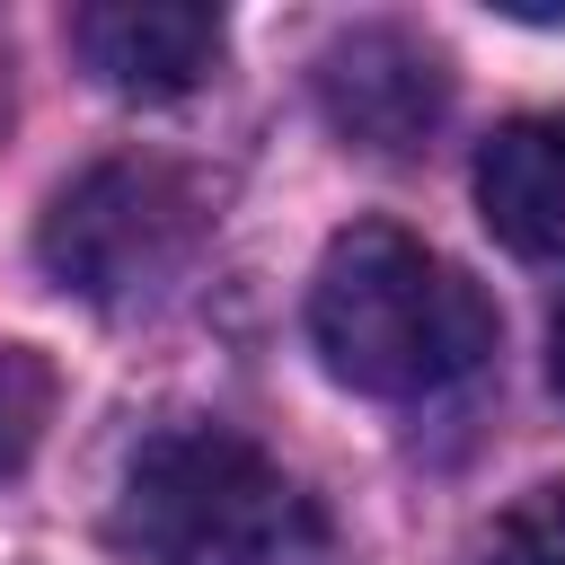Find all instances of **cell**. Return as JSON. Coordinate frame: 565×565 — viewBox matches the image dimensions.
Returning a JSON list of instances; mask_svg holds the SVG:
<instances>
[{"mask_svg":"<svg viewBox=\"0 0 565 565\" xmlns=\"http://www.w3.org/2000/svg\"><path fill=\"white\" fill-rule=\"evenodd\" d=\"M494 300L388 221L327 238L309 282V344L362 397H433L494 353Z\"/></svg>","mask_w":565,"mask_h":565,"instance_id":"1","label":"cell"},{"mask_svg":"<svg viewBox=\"0 0 565 565\" xmlns=\"http://www.w3.org/2000/svg\"><path fill=\"white\" fill-rule=\"evenodd\" d=\"M115 547L141 565H318V503L230 424H159L115 494Z\"/></svg>","mask_w":565,"mask_h":565,"instance_id":"2","label":"cell"},{"mask_svg":"<svg viewBox=\"0 0 565 565\" xmlns=\"http://www.w3.org/2000/svg\"><path fill=\"white\" fill-rule=\"evenodd\" d=\"M212 212L194 194L185 168L168 159H97L88 177H71L35 230V256L62 291L97 300V309H132L150 291H168L194 247H203Z\"/></svg>","mask_w":565,"mask_h":565,"instance_id":"3","label":"cell"},{"mask_svg":"<svg viewBox=\"0 0 565 565\" xmlns=\"http://www.w3.org/2000/svg\"><path fill=\"white\" fill-rule=\"evenodd\" d=\"M318 97H327V124H335L344 141L397 159V150H415V141L441 124L450 71H441V53H433L424 35H406V26H353V35L327 44Z\"/></svg>","mask_w":565,"mask_h":565,"instance_id":"4","label":"cell"},{"mask_svg":"<svg viewBox=\"0 0 565 565\" xmlns=\"http://www.w3.org/2000/svg\"><path fill=\"white\" fill-rule=\"evenodd\" d=\"M71 53L97 71V88L168 106L212 79L221 62V18L194 0H88L71 18Z\"/></svg>","mask_w":565,"mask_h":565,"instance_id":"5","label":"cell"},{"mask_svg":"<svg viewBox=\"0 0 565 565\" xmlns=\"http://www.w3.org/2000/svg\"><path fill=\"white\" fill-rule=\"evenodd\" d=\"M477 212L521 265H565V115H512L477 150Z\"/></svg>","mask_w":565,"mask_h":565,"instance_id":"6","label":"cell"},{"mask_svg":"<svg viewBox=\"0 0 565 565\" xmlns=\"http://www.w3.org/2000/svg\"><path fill=\"white\" fill-rule=\"evenodd\" d=\"M44 424H53V362L26 344H0V477L35 459Z\"/></svg>","mask_w":565,"mask_h":565,"instance_id":"7","label":"cell"},{"mask_svg":"<svg viewBox=\"0 0 565 565\" xmlns=\"http://www.w3.org/2000/svg\"><path fill=\"white\" fill-rule=\"evenodd\" d=\"M477 565H565V486H530L477 547Z\"/></svg>","mask_w":565,"mask_h":565,"instance_id":"8","label":"cell"},{"mask_svg":"<svg viewBox=\"0 0 565 565\" xmlns=\"http://www.w3.org/2000/svg\"><path fill=\"white\" fill-rule=\"evenodd\" d=\"M547 371H556V388H565V309H556V335H547Z\"/></svg>","mask_w":565,"mask_h":565,"instance_id":"9","label":"cell"}]
</instances>
